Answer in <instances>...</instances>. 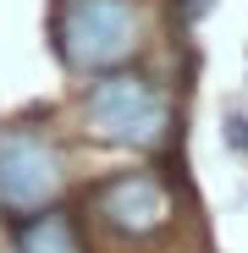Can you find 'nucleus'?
<instances>
[{"label": "nucleus", "mask_w": 248, "mask_h": 253, "mask_svg": "<svg viewBox=\"0 0 248 253\" xmlns=\"http://www.w3.org/2000/svg\"><path fill=\"white\" fill-rule=\"evenodd\" d=\"M77 209H83V220H89V231H99L121 253H160L177 237V220H182L177 182L165 176L160 165L105 171L99 182H89V193H83Z\"/></svg>", "instance_id": "obj_1"}, {"label": "nucleus", "mask_w": 248, "mask_h": 253, "mask_svg": "<svg viewBox=\"0 0 248 253\" xmlns=\"http://www.w3.org/2000/svg\"><path fill=\"white\" fill-rule=\"evenodd\" d=\"M77 121L83 132L105 149H127V154H160L177 132V99L160 77L149 72H105L89 77L77 94Z\"/></svg>", "instance_id": "obj_2"}, {"label": "nucleus", "mask_w": 248, "mask_h": 253, "mask_svg": "<svg viewBox=\"0 0 248 253\" xmlns=\"http://www.w3.org/2000/svg\"><path fill=\"white\" fill-rule=\"evenodd\" d=\"M149 44L144 0H50V50L72 77L127 72Z\"/></svg>", "instance_id": "obj_3"}, {"label": "nucleus", "mask_w": 248, "mask_h": 253, "mask_svg": "<svg viewBox=\"0 0 248 253\" xmlns=\"http://www.w3.org/2000/svg\"><path fill=\"white\" fill-rule=\"evenodd\" d=\"M72 193V154L61 132L39 116L0 121V226H17Z\"/></svg>", "instance_id": "obj_4"}, {"label": "nucleus", "mask_w": 248, "mask_h": 253, "mask_svg": "<svg viewBox=\"0 0 248 253\" xmlns=\"http://www.w3.org/2000/svg\"><path fill=\"white\" fill-rule=\"evenodd\" d=\"M6 248L11 253H94L89 220H83V209H72V204L39 209V215L6 226Z\"/></svg>", "instance_id": "obj_5"}, {"label": "nucleus", "mask_w": 248, "mask_h": 253, "mask_svg": "<svg viewBox=\"0 0 248 253\" xmlns=\"http://www.w3.org/2000/svg\"><path fill=\"white\" fill-rule=\"evenodd\" d=\"M221 138H226V149H232V154H248V116H243V110H226Z\"/></svg>", "instance_id": "obj_6"}, {"label": "nucleus", "mask_w": 248, "mask_h": 253, "mask_svg": "<svg viewBox=\"0 0 248 253\" xmlns=\"http://www.w3.org/2000/svg\"><path fill=\"white\" fill-rule=\"evenodd\" d=\"M210 6H215V0H171V11H177V22H182V28L204 22V17H210Z\"/></svg>", "instance_id": "obj_7"}]
</instances>
